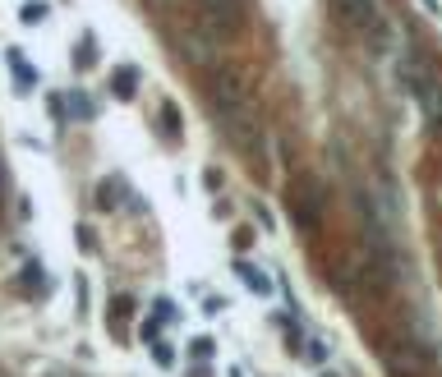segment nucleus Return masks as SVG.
Masks as SVG:
<instances>
[{
	"mask_svg": "<svg viewBox=\"0 0 442 377\" xmlns=\"http://www.w3.org/2000/svg\"><path fill=\"white\" fill-rule=\"evenodd\" d=\"M286 207H290V221H295V230L313 235V230L322 226V212H327V188H322V179L313 175V170H299V175L290 179Z\"/></svg>",
	"mask_w": 442,
	"mask_h": 377,
	"instance_id": "nucleus-1",
	"label": "nucleus"
},
{
	"mask_svg": "<svg viewBox=\"0 0 442 377\" xmlns=\"http://www.w3.org/2000/svg\"><path fill=\"white\" fill-rule=\"evenodd\" d=\"M199 19L217 42H231L244 33V0H199Z\"/></svg>",
	"mask_w": 442,
	"mask_h": 377,
	"instance_id": "nucleus-2",
	"label": "nucleus"
},
{
	"mask_svg": "<svg viewBox=\"0 0 442 377\" xmlns=\"http://www.w3.org/2000/svg\"><path fill=\"white\" fill-rule=\"evenodd\" d=\"M208 88H212V111H217V115L244 111V74H240V69L226 65V69H221V74L208 83Z\"/></svg>",
	"mask_w": 442,
	"mask_h": 377,
	"instance_id": "nucleus-3",
	"label": "nucleus"
},
{
	"mask_svg": "<svg viewBox=\"0 0 442 377\" xmlns=\"http://www.w3.org/2000/svg\"><path fill=\"white\" fill-rule=\"evenodd\" d=\"M221 133L231 138V147H240L244 156H258L263 152V129L249 111H235V115H221Z\"/></svg>",
	"mask_w": 442,
	"mask_h": 377,
	"instance_id": "nucleus-4",
	"label": "nucleus"
},
{
	"mask_svg": "<svg viewBox=\"0 0 442 377\" xmlns=\"http://www.w3.org/2000/svg\"><path fill=\"white\" fill-rule=\"evenodd\" d=\"M332 10L336 19L350 28V33H373L378 23H383V10H378V0H332Z\"/></svg>",
	"mask_w": 442,
	"mask_h": 377,
	"instance_id": "nucleus-5",
	"label": "nucleus"
},
{
	"mask_svg": "<svg viewBox=\"0 0 442 377\" xmlns=\"http://www.w3.org/2000/svg\"><path fill=\"white\" fill-rule=\"evenodd\" d=\"M397 74H401V88H406L415 101H420L424 92H429V83H433V74H429V65H424L420 51H406V56H401V69H397Z\"/></svg>",
	"mask_w": 442,
	"mask_h": 377,
	"instance_id": "nucleus-6",
	"label": "nucleus"
},
{
	"mask_svg": "<svg viewBox=\"0 0 442 377\" xmlns=\"http://www.w3.org/2000/svg\"><path fill=\"white\" fill-rule=\"evenodd\" d=\"M235 276H240L244 286L254 290V295H272V290H276V281L267 276L263 267H254V263H235Z\"/></svg>",
	"mask_w": 442,
	"mask_h": 377,
	"instance_id": "nucleus-7",
	"label": "nucleus"
},
{
	"mask_svg": "<svg viewBox=\"0 0 442 377\" xmlns=\"http://www.w3.org/2000/svg\"><path fill=\"white\" fill-rule=\"evenodd\" d=\"M420 106H424V115H429V124L442 129V83H429V92L420 97Z\"/></svg>",
	"mask_w": 442,
	"mask_h": 377,
	"instance_id": "nucleus-8",
	"label": "nucleus"
},
{
	"mask_svg": "<svg viewBox=\"0 0 442 377\" xmlns=\"http://www.w3.org/2000/svg\"><path fill=\"white\" fill-rule=\"evenodd\" d=\"M115 198H120V179H101V184H97V207H101V212L120 207Z\"/></svg>",
	"mask_w": 442,
	"mask_h": 377,
	"instance_id": "nucleus-9",
	"label": "nucleus"
},
{
	"mask_svg": "<svg viewBox=\"0 0 442 377\" xmlns=\"http://www.w3.org/2000/svg\"><path fill=\"white\" fill-rule=\"evenodd\" d=\"M134 88H138V74H134L129 65H124V69H115V97H120V101H129V97H134Z\"/></svg>",
	"mask_w": 442,
	"mask_h": 377,
	"instance_id": "nucleus-10",
	"label": "nucleus"
},
{
	"mask_svg": "<svg viewBox=\"0 0 442 377\" xmlns=\"http://www.w3.org/2000/svg\"><path fill=\"white\" fill-rule=\"evenodd\" d=\"M69 115H78V120H92V115H97V106H92V101L74 88V92H69Z\"/></svg>",
	"mask_w": 442,
	"mask_h": 377,
	"instance_id": "nucleus-11",
	"label": "nucleus"
},
{
	"mask_svg": "<svg viewBox=\"0 0 442 377\" xmlns=\"http://www.w3.org/2000/svg\"><path fill=\"white\" fill-rule=\"evenodd\" d=\"M304 359H309V364H327V345L309 341V345H304Z\"/></svg>",
	"mask_w": 442,
	"mask_h": 377,
	"instance_id": "nucleus-12",
	"label": "nucleus"
},
{
	"mask_svg": "<svg viewBox=\"0 0 442 377\" xmlns=\"http://www.w3.org/2000/svg\"><path fill=\"white\" fill-rule=\"evenodd\" d=\"M189 350H194V359H212V355H217V345H212L208 336H199V341L189 345Z\"/></svg>",
	"mask_w": 442,
	"mask_h": 377,
	"instance_id": "nucleus-13",
	"label": "nucleus"
},
{
	"mask_svg": "<svg viewBox=\"0 0 442 377\" xmlns=\"http://www.w3.org/2000/svg\"><path fill=\"white\" fill-rule=\"evenodd\" d=\"M152 359H157L162 368H171V364H176V355H171V345H166V341H157V345H152Z\"/></svg>",
	"mask_w": 442,
	"mask_h": 377,
	"instance_id": "nucleus-14",
	"label": "nucleus"
},
{
	"mask_svg": "<svg viewBox=\"0 0 442 377\" xmlns=\"http://www.w3.org/2000/svg\"><path fill=\"white\" fill-rule=\"evenodd\" d=\"M42 19H46V10H42V5H28V10H23V23H28V28H37Z\"/></svg>",
	"mask_w": 442,
	"mask_h": 377,
	"instance_id": "nucleus-15",
	"label": "nucleus"
},
{
	"mask_svg": "<svg viewBox=\"0 0 442 377\" xmlns=\"http://www.w3.org/2000/svg\"><path fill=\"white\" fill-rule=\"evenodd\" d=\"M171 318H180L176 304H171V300H157V322H171Z\"/></svg>",
	"mask_w": 442,
	"mask_h": 377,
	"instance_id": "nucleus-16",
	"label": "nucleus"
},
{
	"mask_svg": "<svg viewBox=\"0 0 442 377\" xmlns=\"http://www.w3.org/2000/svg\"><path fill=\"white\" fill-rule=\"evenodd\" d=\"M226 313V300H208V318H221Z\"/></svg>",
	"mask_w": 442,
	"mask_h": 377,
	"instance_id": "nucleus-17",
	"label": "nucleus"
},
{
	"mask_svg": "<svg viewBox=\"0 0 442 377\" xmlns=\"http://www.w3.org/2000/svg\"><path fill=\"white\" fill-rule=\"evenodd\" d=\"M0 198H5V166H0Z\"/></svg>",
	"mask_w": 442,
	"mask_h": 377,
	"instance_id": "nucleus-18",
	"label": "nucleus"
}]
</instances>
